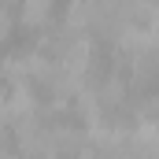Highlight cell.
Segmentation results:
<instances>
[{"label": "cell", "mask_w": 159, "mask_h": 159, "mask_svg": "<svg viewBox=\"0 0 159 159\" xmlns=\"http://www.w3.org/2000/svg\"><path fill=\"white\" fill-rule=\"evenodd\" d=\"M56 4H59V0H15L19 26H22V30H30V34H37L41 26H48V22H52Z\"/></svg>", "instance_id": "1"}, {"label": "cell", "mask_w": 159, "mask_h": 159, "mask_svg": "<svg viewBox=\"0 0 159 159\" xmlns=\"http://www.w3.org/2000/svg\"><path fill=\"white\" fill-rule=\"evenodd\" d=\"M19 26V15H15V0H0V44L15 34Z\"/></svg>", "instance_id": "2"}]
</instances>
